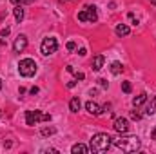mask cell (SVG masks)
Segmentation results:
<instances>
[{
    "label": "cell",
    "instance_id": "7402d4cb",
    "mask_svg": "<svg viewBox=\"0 0 156 154\" xmlns=\"http://www.w3.org/2000/svg\"><path fill=\"white\" fill-rule=\"evenodd\" d=\"M67 49H69V51H75V49H76V44H75V42H67Z\"/></svg>",
    "mask_w": 156,
    "mask_h": 154
},
{
    "label": "cell",
    "instance_id": "277c9868",
    "mask_svg": "<svg viewBox=\"0 0 156 154\" xmlns=\"http://www.w3.org/2000/svg\"><path fill=\"white\" fill-rule=\"evenodd\" d=\"M51 114H45V113H40V111H26V123L31 127V125H37L40 121H49Z\"/></svg>",
    "mask_w": 156,
    "mask_h": 154
},
{
    "label": "cell",
    "instance_id": "7c38bea8",
    "mask_svg": "<svg viewBox=\"0 0 156 154\" xmlns=\"http://www.w3.org/2000/svg\"><path fill=\"white\" fill-rule=\"evenodd\" d=\"M80 107H82L80 98H78V96H75V98L69 102V109H71V113H78V111H80Z\"/></svg>",
    "mask_w": 156,
    "mask_h": 154
},
{
    "label": "cell",
    "instance_id": "ffe728a7",
    "mask_svg": "<svg viewBox=\"0 0 156 154\" xmlns=\"http://www.w3.org/2000/svg\"><path fill=\"white\" fill-rule=\"evenodd\" d=\"M51 134H55V129L51 127V129H42V136H51Z\"/></svg>",
    "mask_w": 156,
    "mask_h": 154
},
{
    "label": "cell",
    "instance_id": "30bf717a",
    "mask_svg": "<svg viewBox=\"0 0 156 154\" xmlns=\"http://www.w3.org/2000/svg\"><path fill=\"white\" fill-rule=\"evenodd\" d=\"M85 109H87L93 116H98L100 113H102V111H100V105L94 103V102H87V103H85Z\"/></svg>",
    "mask_w": 156,
    "mask_h": 154
},
{
    "label": "cell",
    "instance_id": "cb8c5ba5",
    "mask_svg": "<svg viewBox=\"0 0 156 154\" xmlns=\"http://www.w3.org/2000/svg\"><path fill=\"white\" fill-rule=\"evenodd\" d=\"M131 118H133V120H140V118H142V116L138 114V113H136V111H133V113H131Z\"/></svg>",
    "mask_w": 156,
    "mask_h": 154
},
{
    "label": "cell",
    "instance_id": "4fadbf2b",
    "mask_svg": "<svg viewBox=\"0 0 156 154\" xmlns=\"http://www.w3.org/2000/svg\"><path fill=\"white\" fill-rule=\"evenodd\" d=\"M129 33H131V29H129L125 24H118L116 26V35L118 37H127Z\"/></svg>",
    "mask_w": 156,
    "mask_h": 154
},
{
    "label": "cell",
    "instance_id": "484cf974",
    "mask_svg": "<svg viewBox=\"0 0 156 154\" xmlns=\"http://www.w3.org/2000/svg\"><path fill=\"white\" fill-rule=\"evenodd\" d=\"M78 54H80V56H85V54H87V51H85V49H83V47H82V49H80V51H78Z\"/></svg>",
    "mask_w": 156,
    "mask_h": 154
},
{
    "label": "cell",
    "instance_id": "5bb4252c",
    "mask_svg": "<svg viewBox=\"0 0 156 154\" xmlns=\"http://www.w3.org/2000/svg\"><path fill=\"white\" fill-rule=\"evenodd\" d=\"M145 100H147V94H145V93H142V94H138V96L133 100V105H134V107H140Z\"/></svg>",
    "mask_w": 156,
    "mask_h": 154
},
{
    "label": "cell",
    "instance_id": "7a4b0ae2",
    "mask_svg": "<svg viewBox=\"0 0 156 154\" xmlns=\"http://www.w3.org/2000/svg\"><path fill=\"white\" fill-rule=\"evenodd\" d=\"M115 145L123 152H136L140 149V140L136 136H120L118 140H115Z\"/></svg>",
    "mask_w": 156,
    "mask_h": 154
},
{
    "label": "cell",
    "instance_id": "52a82bcc",
    "mask_svg": "<svg viewBox=\"0 0 156 154\" xmlns=\"http://www.w3.org/2000/svg\"><path fill=\"white\" fill-rule=\"evenodd\" d=\"M26 47H27V37L26 35H18L15 44H13L15 53H22V51H26Z\"/></svg>",
    "mask_w": 156,
    "mask_h": 154
},
{
    "label": "cell",
    "instance_id": "ba28073f",
    "mask_svg": "<svg viewBox=\"0 0 156 154\" xmlns=\"http://www.w3.org/2000/svg\"><path fill=\"white\" fill-rule=\"evenodd\" d=\"M115 131L120 134H127L129 132V121L125 118H116L115 120Z\"/></svg>",
    "mask_w": 156,
    "mask_h": 154
},
{
    "label": "cell",
    "instance_id": "44dd1931",
    "mask_svg": "<svg viewBox=\"0 0 156 154\" xmlns=\"http://www.w3.org/2000/svg\"><path fill=\"white\" fill-rule=\"evenodd\" d=\"M15 5H24V4H31L33 0H11Z\"/></svg>",
    "mask_w": 156,
    "mask_h": 154
},
{
    "label": "cell",
    "instance_id": "e0dca14e",
    "mask_svg": "<svg viewBox=\"0 0 156 154\" xmlns=\"http://www.w3.org/2000/svg\"><path fill=\"white\" fill-rule=\"evenodd\" d=\"M122 69H123V67H122L120 62H113V64H111V73H113V75H120Z\"/></svg>",
    "mask_w": 156,
    "mask_h": 154
},
{
    "label": "cell",
    "instance_id": "d6986e66",
    "mask_svg": "<svg viewBox=\"0 0 156 154\" xmlns=\"http://www.w3.org/2000/svg\"><path fill=\"white\" fill-rule=\"evenodd\" d=\"M131 89H133V87H131V83H129V82H122V91H123V93H127V94H129V93H131Z\"/></svg>",
    "mask_w": 156,
    "mask_h": 154
},
{
    "label": "cell",
    "instance_id": "f546056e",
    "mask_svg": "<svg viewBox=\"0 0 156 154\" xmlns=\"http://www.w3.org/2000/svg\"><path fill=\"white\" fill-rule=\"evenodd\" d=\"M151 2H153V4H154V5H156V0H151Z\"/></svg>",
    "mask_w": 156,
    "mask_h": 154
},
{
    "label": "cell",
    "instance_id": "ac0fdd59",
    "mask_svg": "<svg viewBox=\"0 0 156 154\" xmlns=\"http://www.w3.org/2000/svg\"><path fill=\"white\" fill-rule=\"evenodd\" d=\"M67 71H69V73H73L76 80H83V78H85V76H83V73H76V71L73 69V65H67Z\"/></svg>",
    "mask_w": 156,
    "mask_h": 154
},
{
    "label": "cell",
    "instance_id": "603a6c76",
    "mask_svg": "<svg viewBox=\"0 0 156 154\" xmlns=\"http://www.w3.org/2000/svg\"><path fill=\"white\" fill-rule=\"evenodd\" d=\"M9 35V27H4L2 31H0V37H7Z\"/></svg>",
    "mask_w": 156,
    "mask_h": 154
},
{
    "label": "cell",
    "instance_id": "8fae6325",
    "mask_svg": "<svg viewBox=\"0 0 156 154\" xmlns=\"http://www.w3.org/2000/svg\"><path fill=\"white\" fill-rule=\"evenodd\" d=\"M71 152H73V154H87V152H89V147H87V145H83V143H76V145H73Z\"/></svg>",
    "mask_w": 156,
    "mask_h": 154
},
{
    "label": "cell",
    "instance_id": "d4e9b609",
    "mask_svg": "<svg viewBox=\"0 0 156 154\" xmlns=\"http://www.w3.org/2000/svg\"><path fill=\"white\" fill-rule=\"evenodd\" d=\"M98 82H100V87H104V89H105V87H107V82H105V80H104V78H102V80H98Z\"/></svg>",
    "mask_w": 156,
    "mask_h": 154
},
{
    "label": "cell",
    "instance_id": "4316f807",
    "mask_svg": "<svg viewBox=\"0 0 156 154\" xmlns=\"http://www.w3.org/2000/svg\"><path fill=\"white\" fill-rule=\"evenodd\" d=\"M29 93H31V94H37V93H38V87H31V91H29Z\"/></svg>",
    "mask_w": 156,
    "mask_h": 154
},
{
    "label": "cell",
    "instance_id": "f1b7e54d",
    "mask_svg": "<svg viewBox=\"0 0 156 154\" xmlns=\"http://www.w3.org/2000/svg\"><path fill=\"white\" fill-rule=\"evenodd\" d=\"M153 140H156V127L153 129Z\"/></svg>",
    "mask_w": 156,
    "mask_h": 154
},
{
    "label": "cell",
    "instance_id": "8992f818",
    "mask_svg": "<svg viewBox=\"0 0 156 154\" xmlns=\"http://www.w3.org/2000/svg\"><path fill=\"white\" fill-rule=\"evenodd\" d=\"M40 49H42V54H44V56H49V54L56 53V49H58V42H56V38H53V37H47V38H44Z\"/></svg>",
    "mask_w": 156,
    "mask_h": 154
},
{
    "label": "cell",
    "instance_id": "6da1fadb",
    "mask_svg": "<svg viewBox=\"0 0 156 154\" xmlns=\"http://www.w3.org/2000/svg\"><path fill=\"white\" fill-rule=\"evenodd\" d=\"M111 136L109 134H105V132H98V134H94L93 138H91V142H89V149L93 151V152H105V151H109V147H111Z\"/></svg>",
    "mask_w": 156,
    "mask_h": 154
},
{
    "label": "cell",
    "instance_id": "2e32d148",
    "mask_svg": "<svg viewBox=\"0 0 156 154\" xmlns=\"http://www.w3.org/2000/svg\"><path fill=\"white\" fill-rule=\"evenodd\" d=\"M15 18H16V22H22L24 20V9H22V5H16L15 7Z\"/></svg>",
    "mask_w": 156,
    "mask_h": 154
},
{
    "label": "cell",
    "instance_id": "9a60e30c",
    "mask_svg": "<svg viewBox=\"0 0 156 154\" xmlns=\"http://www.w3.org/2000/svg\"><path fill=\"white\" fill-rule=\"evenodd\" d=\"M145 114H147V116L156 114V98H151V103L147 105V111H145Z\"/></svg>",
    "mask_w": 156,
    "mask_h": 154
},
{
    "label": "cell",
    "instance_id": "4dcf8cb0",
    "mask_svg": "<svg viewBox=\"0 0 156 154\" xmlns=\"http://www.w3.org/2000/svg\"><path fill=\"white\" fill-rule=\"evenodd\" d=\"M0 89H2V80H0Z\"/></svg>",
    "mask_w": 156,
    "mask_h": 154
},
{
    "label": "cell",
    "instance_id": "3957f363",
    "mask_svg": "<svg viewBox=\"0 0 156 154\" xmlns=\"http://www.w3.org/2000/svg\"><path fill=\"white\" fill-rule=\"evenodd\" d=\"M18 73H20L22 76H26V78L35 76V73H37V62L31 60V58L20 60V64H18Z\"/></svg>",
    "mask_w": 156,
    "mask_h": 154
},
{
    "label": "cell",
    "instance_id": "83f0119b",
    "mask_svg": "<svg viewBox=\"0 0 156 154\" xmlns=\"http://www.w3.org/2000/svg\"><path fill=\"white\" fill-rule=\"evenodd\" d=\"M75 85H76V82H69V83H67V87H69V89H73Z\"/></svg>",
    "mask_w": 156,
    "mask_h": 154
},
{
    "label": "cell",
    "instance_id": "9c48e42d",
    "mask_svg": "<svg viewBox=\"0 0 156 154\" xmlns=\"http://www.w3.org/2000/svg\"><path fill=\"white\" fill-rule=\"evenodd\" d=\"M104 62H105V58H104L102 54H96V56L93 58V71H100V69L104 67Z\"/></svg>",
    "mask_w": 156,
    "mask_h": 154
},
{
    "label": "cell",
    "instance_id": "5b68a950",
    "mask_svg": "<svg viewBox=\"0 0 156 154\" xmlns=\"http://www.w3.org/2000/svg\"><path fill=\"white\" fill-rule=\"evenodd\" d=\"M78 20L80 22H96L98 20V15H96V7L94 5H85L80 13H78Z\"/></svg>",
    "mask_w": 156,
    "mask_h": 154
}]
</instances>
